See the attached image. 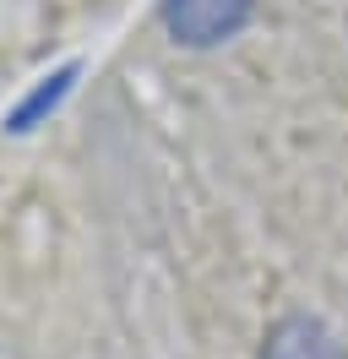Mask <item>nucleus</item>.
<instances>
[{
  "mask_svg": "<svg viewBox=\"0 0 348 359\" xmlns=\"http://www.w3.org/2000/svg\"><path fill=\"white\" fill-rule=\"evenodd\" d=\"M245 22H250V0H163V27L185 49H213L234 39Z\"/></svg>",
  "mask_w": 348,
  "mask_h": 359,
  "instance_id": "nucleus-1",
  "label": "nucleus"
},
{
  "mask_svg": "<svg viewBox=\"0 0 348 359\" xmlns=\"http://www.w3.org/2000/svg\"><path fill=\"white\" fill-rule=\"evenodd\" d=\"M261 359H343L316 316H283L261 343Z\"/></svg>",
  "mask_w": 348,
  "mask_h": 359,
  "instance_id": "nucleus-2",
  "label": "nucleus"
}]
</instances>
